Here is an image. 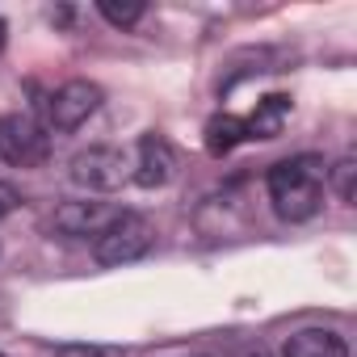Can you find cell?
Returning <instances> with one entry per match:
<instances>
[{"instance_id": "1", "label": "cell", "mask_w": 357, "mask_h": 357, "mask_svg": "<svg viewBox=\"0 0 357 357\" xmlns=\"http://www.w3.org/2000/svg\"><path fill=\"white\" fill-rule=\"evenodd\" d=\"M265 190H269V202L278 211V219L286 223H307L319 215L324 206V172L315 160L298 155V160H282L269 168L265 176Z\"/></svg>"}, {"instance_id": "2", "label": "cell", "mask_w": 357, "mask_h": 357, "mask_svg": "<svg viewBox=\"0 0 357 357\" xmlns=\"http://www.w3.org/2000/svg\"><path fill=\"white\" fill-rule=\"evenodd\" d=\"M151 244H155V227L143 219V215H130V211H122L97 240H93V257L101 261V265H109V269H118V265H130V261H139V257H147L151 252Z\"/></svg>"}, {"instance_id": "3", "label": "cell", "mask_w": 357, "mask_h": 357, "mask_svg": "<svg viewBox=\"0 0 357 357\" xmlns=\"http://www.w3.org/2000/svg\"><path fill=\"white\" fill-rule=\"evenodd\" d=\"M72 181L89 194H114L130 181V155L122 147H84L72 155Z\"/></svg>"}, {"instance_id": "4", "label": "cell", "mask_w": 357, "mask_h": 357, "mask_svg": "<svg viewBox=\"0 0 357 357\" xmlns=\"http://www.w3.org/2000/svg\"><path fill=\"white\" fill-rule=\"evenodd\" d=\"M51 155V135L30 114H5L0 118V160L13 168H38Z\"/></svg>"}, {"instance_id": "5", "label": "cell", "mask_w": 357, "mask_h": 357, "mask_svg": "<svg viewBox=\"0 0 357 357\" xmlns=\"http://www.w3.org/2000/svg\"><path fill=\"white\" fill-rule=\"evenodd\" d=\"M101 101H105V93H101L97 80H68V84H59L47 97V126L59 130V135H68V130L84 126L101 109Z\"/></svg>"}, {"instance_id": "6", "label": "cell", "mask_w": 357, "mask_h": 357, "mask_svg": "<svg viewBox=\"0 0 357 357\" xmlns=\"http://www.w3.org/2000/svg\"><path fill=\"white\" fill-rule=\"evenodd\" d=\"M122 215V206L114 202H97V198H76V202H63L51 219V227L59 236H72V240H97L114 219Z\"/></svg>"}, {"instance_id": "7", "label": "cell", "mask_w": 357, "mask_h": 357, "mask_svg": "<svg viewBox=\"0 0 357 357\" xmlns=\"http://www.w3.org/2000/svg\"><path fill=\"white\" fill-rule=\"evenodd\" d=\"M130 176H135V185L143 190H164L172 176H176V147L164 139V135H143L139 147H135V160H130Z\"/></svg>"}, {"instance_id": "8", "label": "cell", "mask_w": 357, "mask_h": 357, "mask_svg": "<svg viewBox=\"0 0 357 357\" xmlns=\"http://www.w3.org/2000/svg\"><path fill=\"white\" fill-rule=\"evenodd\" d=\"M282 357H349V344L332 328H303L286 340Z\"/></svg>"}, {"instance_id": "9", "label": "cell", "mask_w": 357, "mask_h": 357, "mask_svg": "<svg viewBox=\"0 0 357 357\" xmlns=\"http://www.w3.org/2000/svg\"><path fill=\"white\" fill-rule=\"evenodd\" d=\"M286 114H290V97H282V93L265 97V101L252 109V118H244V139H278Z\"/></svg>"}, {"instance_id": "10", "label": "cell", "mask_w": 357, "mask_h": 357, "mask_svg": "<svg viewBox=\"0 0 357 357\" xmlns=\"http://www.w3.org/2000/svg\"><path fill=\"white\" fill-rule=\"evenodd\" d=\"M236 143H244V118L219 114V118L206 122V151H211V155H227Z\"/></svg>"}, {"instance_id": "11", "label": "cell", "mask_w": 357, "mask_h": 357, "mask_svg": "<svg viewBox=\"0 0 357 357\" xmlns=\"http://www.w3.org/2000/svg\"><path fill=\"white\" fill-rule=\"evenodd\" d=\"M97 13L118 30H130L143 17V0H97Z\"/></svg>"}, {"instance_id": "12", "label": "cell", "mask_w": 357, "mask_h": 357, "mask_svg": "<svg viewBox=\"0 0 357 357\" xmlns=\"http://www.w3.org/2000/svg\"><path fill=\"white\" fill-rule=\"evenodd\" d=\"M332 194H336L344 206H353V198H357V160H353V155L336 160V168H332Z\"/></svg>"}, {"instance_id": "13", "label": "cell", "mask_w": 357, "mask_h": 357, "mask_svg": "<svg viewBox=\"0 0 357 357\" xmlns=\"http://www.w3.org/2000/svg\"><path fill=\"white\" fill-rule=\"evenodd\" d=\"M17 202H22V198H17V190L0 181V219H5V215H13V211H17Z\"/></svg>"}, {"instance_id": "14", "label": "cell", "mask_w": 357, "mask_h": 357, "mask_svg": "<svg viewBox=\"0 0 357 357\" xmlns=\"http://www.w3.org/2000/svg\"><path fill=\"white\" fill-rule=\"evenodd\" d=\"M55 357H105L101 349H93V344H63Z\"/></svg>"}, {"instance_id": "15", "label": "cell", "mask_w": 357, "mask_h": 357, "mask_svg": "<svg viewBox=\"0 0 357 357\" xmlns=\"http://www.w3.org/2000/svg\"><path fill=\"white\" fill-rule=\"evenodd\" d=\"M5 38H9V30H5V22H0V51H5Z\"/></svg>"}]
</instances>
